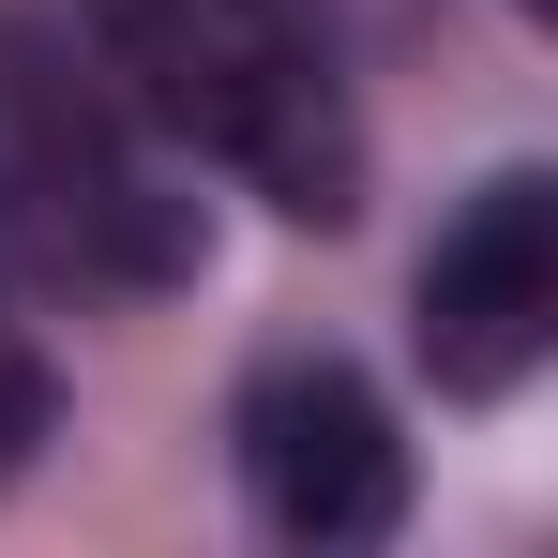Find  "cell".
<instances>
[{
  "label": "cell",
  "mask_w": 558,
  "mask_h": 558,
  "mask_svg": "<svg viewBox=\"0 0 558 558\" xmlns=\"http://www.w3.org/2000/svg\"><path fill=\"white\" fill-rule=\"evenodd\" d=\"M92 61L136 92V121L182 167H227L287 227L363 211L377 136H363V92H348V46L302 0H92Z\"/></svg>",
  "instance_id": "cell-1"
},
{
  "label": "cell",
  "mask_w": 558,
  "mask_h": 558,
  "mask_svg": "<svg viewBox=\"0 0 558 558\" xmlns=\"http://www.w3.org/2000/svg\"><path fill=\"white\" fill-rule=\"evenodd\" d=\"M0 257L76 302H167L211 257L196 167L136 121V92L61 31L0 15Z\"/></svg>",
  "instance_id": "cell-2"
},
{
  "label": "cell",
  "mask_w": 558,
  "mask_h": 558,
  "mask_svg": "<svg viewBox=\"0 0 558 558\" xmlns=\"http://www.w3.org/2000/svg\"><path fill=\"white\" fill-rule=\"evenodd\" d=\"M227 438H242V498H257L272 544L348 558V544H392V529H408V438H392V408H377L332 348L257 363Z\"/></svg>",
  "instance_id": "cell-3"
},
{
  "label": "cell",
  "mask_w": 558,
  "mask_h": 558,
  "mask_svg": "<svg viewBox=\"0 0 558 558\" xmlns=\"http://www.w3.org/2000/svg\"><path fill=\"white\" fill-rule=\"evenodd\" d=\"M544 348H558V182L498 167L423 257V377L453 408H498V392H529Z\"/></svg>",
  "instance_id": "cell-4"
},
{
  "label": "cell",
  "mask_w": 558,
  "mask_h": 558,
  "mask_svg": "<svg viewBox=\"0 0 558 558\" xmlns=\"http://www.w3.org/2000/svg\"><path fill=\"white\" fill-rule=\"evenodd\" d=\"M46 438V348H31V317H15V257H0V483L31 468Z\"/></svg>",
  "instance_id": "cell-5"
},
{
  "label": "cell",
  "mask_w": 558,
  "mask_h": 558,
  "mask_svg": "<svg viewBox=\"0 0 558 558\" xmlns=\"http://www.w3.org/2000/svg\"><path fill=\"white\" fill-rule=\"evenodd\" d=\"M302 15H317L332 46H408V31H423V0H302Z\"/></svg>",
  "instance_id": "cell-6"
}]
</instances>
